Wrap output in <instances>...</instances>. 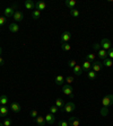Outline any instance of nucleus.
<instances>
[{
  "label": "nucleus",
  "instance_id": "1",
  "mask_svg": "<svg viewBox=\"0 0 113 126\" xmlns=\"http://www.w3.org/2000/svg\"><path fill=\"white\" fill-rule=\"evenodd\" d=\"M113 104V95H108V96H105L102 100V105L104 108H108L110 107L111 105Z\"/></svg>",
  "mask_w": 113,
  "mask_h": 126
},
{
  "label": "nucleus",
  "instance_id": "2",
  "mask_svg": "<svg viewBox=\"0 0 113 126\" xmlns=\"http://www.w3.org/2000/svg\"><path fill=\"white\" fill-rule=\"evenodd\" d=\"M76 106L73 101H69L67 104H65V106L61 108V112H66V113H73L74 110H75Z\"/></svg>",
  "mask_w": 113,
  "mask_h": 126
},
{
  "label": "nucleus",
  "instance_id": "3",
  "mask_svg": "<svg viewBox=\"0 0 113 126\" xmlns=\"http://www.w3.org/2000/svg\"><path fill=\"white\" fill-rule=\"evenodd\" d=\"M73 90H74V88L71 87V84H66V86H63V88H62V92H63L66 96H69L71 99L74 98Z\"/></svg>",
  "mask_w": 113,
  "mask_h": 126
},
{
  "label": "nucleus",
  "instance_id": "4",
  "mask_svg": "<svg viewBox=\"0 0 113 126\" xmlns=\"http://www.w3.org/2000/svg\"><path fill=\"white\" fill-rule=\"evenodd\" d=\"M101 47L103 48V50H105V51H109L110 48H112V45H111V41L109 40V38H103L102 42H101Z\"/></svg>",
  "mask_w": 113,
  "mask_h": 126
},
{
  "label": "nucleus",
  "instance_id": "5",
  "mask_svg": "<svg viewBox=\"0 0 113 126\" xmlns=\"http://www.w3.org/2000/svg\"><path fill=\"white\" fill-rule=\"evenodd\" d=\"M92 68H93L94 72H100L103 68V63L101 61H94L92 63Z\"/></svg>",
  "mask_w": 113,
  "mask_h": 126
},
{
  "label": "nucleus",
  "instance_id": "6",
  "mask_svg": "<svg viewBox=\"0 0 113 126\" xmlns=\"http://www.w3.org/2000/svg\"><path fill=\"white\" fill-rule=\"evenodd\" d=\"M68 124H69V126H79L80 125V122H79V119L76 118L75 116H70L69 121H68Z\"/></svg>",
  "mask_w": 113,
  "mask_h": 126
},
{
  "label": "nucleus",
  "instance_id": "7",
  "mask_svg": "<svg viewBox=\"0 0 113 126\" xmlns=\"http://www.w3.org/2000/svg\"><path fill=\"white\" fill-rule=\"evenodd\" d=\"M44 118H45L46 124H49V125H53V124L56 123V117H54V115L51 113H49Z\"/></svg>",
  "mask_w": 113,
  "mask_h": 126
},
{
  "label": "nucleus",
  "instance_id": "8",
  "mask_svg": "<svg viewBox=\"0 0 113 126\" xmlns=\"http://www.w3.org/2000/svg\"><path fill=\"white\" fill-rule=\"evenodd\" d=\"M46 9V2L45 1H38L35 3V10H38V11H42Z\"/></svg>",
  "mask_w": 113,
  "mask_h": 126
},
{
  "label": "nucleus",
  "instance_id": "9",
  "mask_svg": "<svg viewBox=\"0 0 113 126\" xmlns=\"http://www.w3.org/2000/svg\"><path fill=\"white\" fill-rule=\"evenodd\" d=\"M13 18L15 19V22H22L23 19H24V15H23V13L20 10H16L15 14H14Z\"/></svg>",
  "mask_w": 113,
  "mask_h": 126
},
{
  "label": "nucleus",
  "instance_id": "10",
  "mask_svg": "<svg viewBox=\"0 0 113 126\" xmlns=\"http://www.w3.org/2000/svg\"><path fill=\"white\" fill-rule=\"evenodd\" d=\"M61 42L62 43H68V41L71 38V34H70V32H63L61 34Z\"/></svg>",
  "mask_w": 113,
  "mask_h": 126
},
{
  "label": "nucleus",
  "instance_id": "11",
  "mask_svg": "<svg viewBox=\"0 0 113 126\" xmlns=\"http://www.w3.org/2000/svg\"><path fill=\"white\" fill-rule=\"evenodd\" d=\"M11 110H13L14 113H19L20 112V109H22V107H20V104L19 102H13L10 106Z\"/></svg>",
  "mask_w": 113,
  "mask_h": 126
},
{
  "label": "nucleus",
  "instance_id": "12",
  "mask_svg": "<svg viewBox=\"0 0 113 126\" xmlns=\"http://www.w3.org/2000/svg\"><path fill=\"white\" fill-rule=\"evenodd\" d=\"M35 122H36V124H38V126H44V125L46 124L45 118H44L43 116H40V115H38V117L35 118Z\"/></svg>",
  "mask_w": 113,
  "mask_h": 126
},
{
  "label": "nucleus",
  "instance_id": "13",
  "mask_svg": "<svg viewBox=\"0 0 113 126\" xmlns=\"http://www.w3.org/2000/svg\"><path fill=\"white\" fill-rule=\"evenodd\" d=\"M5 17H8V18H10V17L14 16V14H15V11H14V9L11 8V7H7V8L5 9Z\"/></svg>",
  "mask_w": 113,
  "mask_h": 126
},
{
  "label": "nucleus",
  "instance_id": "14",
  "mask_svg": "<svg viewBox=\"0 0 113 126\" xmlns=\"http://www.w3.org/2000/svg\"><path fill=\"white\" fill-rule=\"evenodd\" d=\"M81 68H83V71H89V70H91V68H92V62L87 61V60H86V61H84Z\"/></svg>",
  "mask_w": 113,
  "mask_h": 126
},
{
  "label": "nucleus",
  "instance_id": "15",
  "mask_svg": "<svg viewBox=\"0 0 113 126\" xmlns=\"http://www.w3.org/2000/svg\"><path fill=\"white\" fill-rule=\"evenodd\" d=\"M97 54H98V57L102 60H105L106 57H108V51H105V50H103V48H101L100 51L97 52Z\"/></svg>",
  "mask_w": 113,
  "mask_h": 126
},
{
  "label": "nucleus",
  "instance_id": "16",
  "mask_svg": "<svg viewBox=\"0 0 113 126\" xmlns=\"http://www.w3.org/2000/svg\"><path fill=\"white\" fill-rule=\"evenodd\" d=\"M24 6L26 9H34L35 8V3L33 2L32 0H26L24 2Z\"/></svg>",
  "mask_w": 113,
  "mask_h": 126
},
{
  "label": "nucleus",
  "instance_id": "17",
  "mask_svg": "<svg viewBox=\"0 0 113 126\" xmlns=\"http://www.w3.org/2000/svg\"><path fill=\"white\" fill-rule=\"evenodd\" d=\"M8 115V108L6 106H0V117H6Z\"/></svg>",
  "mask_w": 113,
  "mask_h": 126
},
{
  "label": "nucleus",
  "instance_id": "18",
  "mask_svg": "<svg viewBox=\"0 0 113 126\" xmlns=\"http://www.w3.org/2000/svg\"><path fill=\"white\" fill-rule=\"evenodd\" d=\"M9 30H10L11 33H17L19 30V26L16 23H13V24L9 25Z\"/></svg>",
  "mask_w": 113,
  "mask_h": 126
},
{
  "label": "nucleus",
  "instance_id": "19",
  "mask_svg": "<svg viewBox=\"0 0 113 126\" xmlns=\"http://www.w3.org/2000/svg\"><path fill=\"white\" fill-rule=\"evenodd\" d=\"M63 81H65V77L61 74L59 75H56V86H61L62 83H63Z\"/></svg>",
  "mask_w": 113,
  "mask_h": 126
},
{
  "label": "nucleus",
  "instance_id": "20",
  "mask_svg": "<svg viewBox=\"0 0 113 126\" xmlns=\"http://www.w3.org/2000/svg\"><path fill=\"white\" fill-rule=\"evenodd\" d=\"M74 72H75L76 75H80L81 73H83V68H81V65H77L76 64V67L74 68Z\"/></svg>",
  "mask_w": 113,
  "mask_h": 126
},
{
  "label": "nucleus",
  "instance_id": "21",
  "mask_svg": "<svg viewBox=\"0 0 113 126\" xmlns=\"http://www.w3.org/2000/svg\"><path fill=\"white\" fill-rule=\"evenodd\" d=\"M103 65H105L106 68H111L113 65V61L109 57H106L105 60H103Z\"/></svg>",
  "mask_w": 113,
  "mask_h": 126
},
{
  "label": "nucleus",
  "instance_id": "22",
  "mask_svg": "<svg viewBox=\"0 0 113 126\" xmlns=\"http://www.w3.org/2000/svg\"><path fill=\"white\" fill-rule=\"evenodd\" d=\"M87 77H88V79H91V80H95L97 74H96V72L93 71V70H89L88 72H87Z\"/></svg>",
  "mask_w": 113,
  "mask_h": 126
},
{
  "label": "nucleus",
  "instance_id": "23",
  "mask_svg": "<svg viewBox=\"0 0 113 126\" xmlns=\"http://www.w3.org/2000/svg\"><path fill=\"white\" fill-rule=\"evenodd\" d=\"M66 6L70 9H74L76 6V1L75 0H67V1H66Z\"/></svg>",
  "mask_w": 113,
  "mask_h": 126
},
{
  "label": "nucleus",
  "instance_id": "24",
  "mask_svg": "<svg viewBox=\"0 0 113 126\" xmlns=\"http://www.w3.org/2000/svg\"><path fill=\"white\" fill-rule=\"evenodd\" d=\"M56 106L58 108H62V107H63V106H65V101H63V99L58 98V99L56 100Z\"/></svg>",
  "mask_w": 113,
  "mask_h": 126
},
{
  "label": "nucleus",
  "instance_id": "25",
  "mask_svg": "<svg viewBox=\"0 0 113 126\" xmlns=\"http://www.w3.org/2000/svg\"><path fill=\"white\" fill-rule=\"evenodd\" d=\"M7 102H8V98H7V96H5V95L0 96V104H1V106H6Z\"/></svg>",
  "mask_w": 113,
  "mask_h": 126
},
{
  "label": "nucleus",
  "instance_id": "26",
  "mask_svg": "<svg viewBox=\"0 0 113 126\" xmlns=\"http://www.w3.org/2000/svg\"><path fill=\"white\" fill-rule=\"evenodd\" d=\"M61 48L63 50V51L68 52V51H70V50H71V45H70L69 43H62L61 44Z\"/></svg>",
  "mask_w": 113,
  "mask_h": 126
},
{
  "label": "nucleus",
  "instance_id": "27",
  "mask_svg": "<svg viewBox=\"0 0 113 126\" xmlns=\"http://www.w3.org/2000/svg\"><path fill=\"white\" fill-rule=\"evenodd\" d=\"M41 17V11L38 10H33L32 11V18L33 19H38Z\"/></svg>",
  "mask_w": 113,
  "mask_h": 126
},
{
  "label": "nucleus",
  "instance_id": "28",
  "mask_svg": "<svg viewBox=\"0 0 113 126\" xmlns=\"http://www.w3.org/2000/svg\"><path fill=\"white\" fill-rule=\"evenodd\" d=\"M65 81L67 82V84H71V83L75 81V78H74L73 75H68V77L65 78Z\"/></svg>",
  "mask_w": 113,
  "mask_h": 126
},
{
  "label": "nucleus",
  "instance_id": "29",
  "mask_svg": "<svg viewBox=\"0 0 113 126\" xmlns=\"http://www.w3.org/2000/svg\"><path fill=\"white\" fill-rule=\"evenodd\" d=\"M70 15L76 18V17L79 16V11L77 10V9H75V8H74V9H70Z\"/></svg>",
  "mask_w": 113,
  "mask_h": 126
},
{
  "label": "nucleus",
  "instance_id": "30",
  "mask_svg": "<svg viewBox=\"0 0 113 126\" xmlns=\"http://www.w3.org/2000/svg\"><path fill=\"white\" fill-rule=\"evenodd\" d=\"M86 60L93 63V62L95 61V54H87V55H86Z\"/></svg>",
  "mask_w": 113,
  "mask_h": 126
},
{
  "label": "nucleus",
  "instance_id": "31",
  "mask_svg": "<svg viewBox=\"0 0 113 126\" xmlns=\"http://www.w3.org/2000/svg\"><path fill=\"white\" fill-rule=\"evenodd\" d=\"M3 125L5 126H10L11 125V118L10 117H6L3 121Z\"/></svg>",
  "mask_w": 113,
  "mask_h": 126
},
{
  "label": "nucleus",
  "instance_id": "32",
  "mask_svg": "<svg viewBox=\"0 0 113 126\" xmlns=\"http://www.w3.org/2000/svg\"><path fill=\"white\" fill-rule=\"evenodd\" d=\"M38 116V110H35V109H32L31 110V117L33 118V119H35V118Z\"/></svg>",
  "mask_w": 113,
  "mask_h": 126
},
{
  "label": "nucleus",
  "instance_id": "33",
  "mask_svg": "<svg viewBox=\"0 0 113 126\" xmlns=\"http://www.w3.org/2000/svg\"><path fill=\"white\" fill-rule=\"evenodd\" d=\"M68 67L71 68V69H74V68L76 67V61L75 60H70V61L68 62Z\"/></svg>",
  "mask_w": 113,
  "mask_h": 126
},
{
  "label": "nucleus",
  "instance_id": "34",
  "mask_svg": "<svg viewBox=\"0 0 113 126\" xmlns=\"http://www.w3.org/2000/svg\"><path fill=\"white\" fill-rule=\"evenodd\" d=\"M56 112H58V107L56 106H52V107H50V113L51 114H56Z\"/></svg>",
  "mask_w": 113,
  "mask_h": 126
},
{
  "label": "nucleus",
  "instance_id": "35",
  "mask_svg": "<svg viewBox=\"0 0 113 126\" xmlns=\"http://www.w3.org/2000/svg\"><path fill=\"white\" fill-rule=\"evenodd\" d=\"M5 24H6V17L0 16V28H1Z\"/></svg>",
  "mask_w": 113,
  "mask_h": 126
},
{
  "label": "nucleus",
  "instance_id": "36",
  "mask_svg": "<svg viewBox=\"0 0 113 126\" xmlns=\"http://www.w3.org/2000/svg\"><path fill=\"white\" fill-rule=\"evenodd\" d=\"M108 112H109L108 108H104V107H103L102 109H101V115H102V116H106V115H108Z\"/></svg>",
  "mask_w": 113,
  "mask_h": 126
},
{
  "label": "nucleus",
  "instance_id": "37",
  "mask_svg": "<svg viewBox=\"0 0 113 126\" xmlns=\"http://www.w3.org/2000/svg\"><path fill=\"white\" fill-rule=\"evenodd\" d=\"M108 56H109V59H111V60L113 59V47L110 48L108 51Z\"/></svg>",
  "mask_w": 113,
  "mask_h": 126
},
{
  "label": "nucleus",
  "instance_id": "38",
  "mask_svg": "<svg viewBox=\"0 0 113 126\" xmlns=\"http://www.w3.org/2000/svg\"><path fill=\"white\" fill-rule=\"evenodd\" d=\"M58 126H69V124L66 121H60L59 123H58Z\"/></svg>",
  "mask_w": 113,
  "mask_h": 126
},
{
  "label": "nucleus",
  "instance_id": "39",
  "mask_svg": "<svg viewBox=\"0 0 113 126\" xmlns=\"http://www.w3.org/2000/svg\"><path fill=\"white\" fill-rule=\"evenodd\" d=\"M93 48H94V50H96V51H100L101 48V44H98V43H95L94 45H93Z\"/></svg>",
  "mask_w": 113,
  "mask_h": 126
},
{
  "label": "nucleus",
  "instance_id": "40",
  "mask_svg": "<svg viewBox=\"0 0 113 126\" xmlns=\"http://www.w3.org/2000/svg\"><path fill=\"white\" fill-rule=\"evenodd\" d=\"M5 64V61H3V59L1 56H0V67H1V65H3Z\"/></svg>",
  "mask_w": 113,
  "mask_h": 126
},
{
  "label": "nucleus",
  "instance_id": "41",
  "mask_svg": "<svg viewBox=\"0 0 113 126\" xmlns=\"http://www.w3.org/2000/svg\"><path fill=\"white\" fill-rule=\"evenodd\" d=\"M1 54H2V47L0 46V56H1Z\"/></svg>",
  "mask_w": 113,
  "mask_h": 126
},
{
  "label": "nucleus",
  "instance_id": "42",
  "mask_svg": "<svg viewBox=\"0 0 113 126\" xmlns=\"http://www.w3.org/2000/svg\"><path fill=\"white\" fill-rule=\"evenodd\" d=\"M0 126H5V125H3V124H2V123H0Z\"/></svg>",
  "mask_w": 113,
  "mask_h": 126
},
{
  "label": "nucleus",
  "instance_id": "43",
  "mask_svg": "<svg viewBox=\"0 0 113 126\" xmlns=\"http://www.w3.org/2000/svg\"><path fill=\"white\" fill-rule=\"evenodd\" d=\"M0 106H1V104H0Z\"/></svg>",
  "mask_w": 113,
  "mask_h": 126
}]
</instances>
